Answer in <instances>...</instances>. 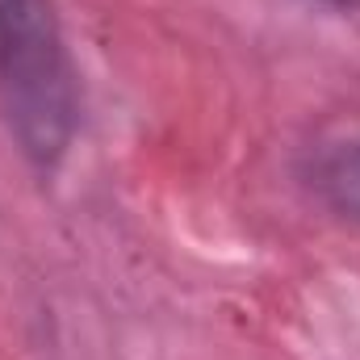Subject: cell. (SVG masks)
I'll use <instances>...</instances> for the list:
<instances>
[{"label":"cell","mask_w":360,"mask_h":360,"mask_svg":"<svg viewBox=\"0 0 360 360\" xmlns=\"http://www.w3.org/2000/svg\"><path fill=\"white\" fill-rule=\"evenodd\" d=\"M0 105L21 155L55 168L80 122V92L51 0H0Z\"/></svg>","instance_id":"6da1fadb"},{"label":"cell","mask_w":360,"mask_h":360,"mask_svg":"<svg viewBox=\"0 0 360 360\" xmlns=\"http://www.w3.org/2000/svg\"><path fill=\"white\" fill-rule=\"evenodd\" d=\"M310 188L348 222H360V139L331 143L310 160Z\"/></svg>","instance_id":"7a4b0ae2"},{"label":"cell","mask_w":360,"mask_h":360,"mask_svg":"<svg viewBox=\"0 0 360 360\" xmlns=\"http://www.w3.org/2000/svg\"><path fill=\"white\" fill-rule=\"evenodd\" d=\"M323 4H335V8H360V0H323Z\"/></svg>","instance_id":"3957f363"}]
</instances>
